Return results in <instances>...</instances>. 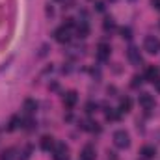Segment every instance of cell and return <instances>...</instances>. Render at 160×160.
Segmentation results:
<instances>
[{
    "label": "cell",
    "instance_id": "7",
    "mask_svg": "<svg viewBox=\"0 0 160 160\" xmlns=\"http://www.w3.org/2000/svg\"><path fill=\"white\" fill-rule=\"evenodd\" d=\"M160 78V69L158 67H155V65H149L147 69H145V80H149V82H157Z\"/></svg>",
    "mask_w": 160,
    "mask_h": 160
},
{
    "label": "cell",
    "instance_id": "4",
    "mask_svg": "<svg viewBox=\"0 0 160 160\" xmlns=\"http://www.w3.org/2000/svg\"><path fill=\"white\" fill-rule=\"evenodd\" d=\"M138 102H140V106H142L145 112H149V110L155 108V97H153L151 93H142L140 99H138Z\"/></svg>",
    "mask_w": 160,
    "mask_h": 160
},
{
    "label": "cell",
    "instance_id": "6",
    "mask_svg": "<svg viewBox=\"0 0 160 160\" xmlns=\"http://www.w3.org/2000/svg\"><path fill=\"white\" fill-rule=\"evenodd\" d=\"M127 56H128V60H130L134 65H140V63H142V56H140V50H138L136 47H128Z\"/></svg>",
    "mask_w": 160,
    "mask_h": 160
},
{
    "label": "cell",
    "instance_id": "17",
    "mask_svg": "<svg viewBox=\"0 0 160 160\" xmlns=\"http://www.w3.org/2000/svg\"><path fill=\"white\" fill-rule=\"evenodd\" d=\"M0 160H15V151H13V149H6V151L0 155Z\"/></svg>",
    "mask_w": 160,
    "mask_h": 160
},
{
    "label": "cell",
    "instance_id": "15",
    "mask_svg": "<svg viewBox=\"0 0 160 160\" xmlns=\"http://www.w3.org/2000/svg\"><path fill=\"white\" fill-rule=\"evenodd\" d=\"M130 106H132V101H130L128 97L121 99V102H119V112H128V110H130Z\"/></svg>",
    "mask_w": 160,
    "mask_h": 160
},
{
    "label": "cell",
    "instance_id": "9",
    "mask_svg": "<svg viewBox=\"0 0 160 160\" xmlns=\"http://www.w3.org/2000/svg\"><path fill=\"white\" fill-rule=\"evenodd\" d=\"M77 101H78L77 91H69V93H65V97H63V102H65V106H69V108H73V106L77 104Z\"/></svg>",
    "mask_w": 160,
    "mask_h": 160
},
{
    "label": "cell",
    "instance_id": "13",
    "mask_svg": "<svg viewBox=\"0 0 160 160\" xmlns=\"http://www.w3.org/2000/svg\"><path fill=\"white\" fill-rule=\"evenodd\" d=\"M36 108H38V102H36V101H32V99H26V101H24V110H26V114H34Z\"/></svg>",
    "mask_w": 160,
    "mask_h": 160
},
{
    "label": "cell",
    "instance_id": "22",
    "mask_svg": "<svg viewBox=\"0 0 160 160\" xmlns=\"http://www.w3.org/2000/svg\"><path fill=\"white\" fill-rule=\"evenodd\" d=\"M97 9H99V11H102V9H104V6H102V2H97Z\"/></svg>",
    "mask_w": 160,
    "mask_h": 160
},
{
    "label": "cell",
    "instance_id": "2",
    "mask_svg": "<svg viewBox=\"0 0 160 160\" xmlns=\"http://www.w3.org/2000/svg\"><path fill=\"white\" fill-rule=\"evenodd\" d=\"M112 138H114V145H116V147H119V149H125V147H128V145H130L128 132H125V130H116Z\"/></svg>",
    "mask_w": 160,
    "mask_h": 160
},
{
    "label": "cell",
    "instance_id": "20",
    "mask_svg": "<svg viewBox=\"0 0 160 160\" xmlns=\"http://www.w3.org/2000/svg\"><path fill=\"white\" fill-rule=\"evenodd\" d=\"M134 82H132V86H134V88H136V86H138V84H142V78H140V77H134Z\"/></svg>",
    "mask_w": 160,
    "mask_h": 160
},
{
    "label": "cell",
    "instance_id": "8",
    "mask_svg": "<svg viewBox=\"0 0 160 160\" xmlns=\"http://www.w3.org/2000/svg\"><path fill=\"white\" fill-rule=\"evenodd\" d=\"M95 149L91 147V145H86L84 149H82V153H80V158L82 160H95Z\"/></svg>",
    "mask_w": 160,
    "mask_h": 160
},
{
    "label": "cell",
    "instance_id": "18",
    "mask_svg": "<svg viewBox=\"0 0 160 160\" xmlns=\"http://www.w3.org/2000/svg\"><path fill=\"white\" fill-rule=\"evenodd\" d=\"M114 28H116L114 21H112V19H106V21H104V30H114Z\"/></svg>",
    "mask_w": 160,
    "mask_h": 160
},
{
    "label": "cell",
    "instance_id": "21",
    "mask_svg": "<svg viewBox=\"0 0 160 160\" xmlns=\"http://www.w3.org/2000/svg\"><path fill=\"white\" fill-rule=\"evenodd\" d=\"M153 6H155V8L160 11V0H153Z\"/></svg>",
    "mask_w": 160,
    "mask_h": 160
},
{
    "label": "cell",
    "instance_id": "23",
    "mask_svg": "<svg viewBox=\"0 0 160 160\" xmlns=\"http://www.w3.org/2000/svg\"><path fill=\"white\" fill-rule=\"evenodd\" d=\"M155 84H157V89H158V91H160V78L157 80V82H155Z\"/></svg>",
    "mask_w": 160,
    "mask_h": 160
},
{
    "label": "cell",
    "instance_id": "16",
    "mask_svg": "<svg viewBox=\"0 0 160 160\" xmlns=\"http://www.w3.org/2000/svg\"><path fill=\"white\" fill-rule=\"evenodd\" d=\"M21 123H22V119H21L19 116L11 118V119H9V123H8V130H15V128H17V127H19Z\"/></svg>",
    "mask_w": 160,
    "mask_h": 160
},
{
    "label": "cell",
    "instance_id": "12",
    "mask_svg": "<svg viewBox=\"0 0 160 160\" xmlns=\"http://www.w3.org/2000/svg\"><path fill=\"white\" fill-rule=\"evenodd\" d=\"M41 147H43L45 151H50V149L54 147V138H52V136H43V138H41Z\"/></svg>",
    "mask_w": 160,
    "mask_h": 160
},
{
    "label": "cell",
    "instance_id": "1",
    "mask_svg": "<svg viewBox=\"0 0 160 160\" xmlns=\"http://www.w3.org/2000/svg\"><path fill=\"white\" fill-rule=\"evenodd\" d=\"M143 50L149 54H158L160 52V39L155 36H147L143 39Z\"/></svg>",
    "mask_w": 160,
    "mask_h": 160
},
{
    "label": "cell",
    "instance_id": "14",
    "mask_svg": "<svg viewBox=\"0 0 160 160\" xmlns=\"http://www.w3.org/2000/svg\"><path fill=\"white\" fill-rule=\"evenodd\" d=\"M88 32H89L88 22H80L78 26H77V34H78V38H86V36H88Z\"/></svg>",
    "mask_w": 160,
    "mask_h": 160
},
{
    "label": "cell",
    "instance_id": "10",
    "mask_svg": "<svg viewBox=\"0 0 160 160\" xmlns=\"http://www.w3.org/2000/svg\"><path fill=\"white\" fill-rule=\"evenodd\" d=\"M140 155H142L143 158H153V157L157 155V149H155V145H143L142 151H140Z\"/></svg>",
    "mask_w": 160,
    "mask_h": 160
},
{
    "label": "cell",
    "instance_id": "11",
    "mask_svg": "<svg viewBox=\"0 0 160 160\" xmlns=\"http://www.w3.org/2000/svg\"><path fill=\"white\" fill-rule=\"evenodd\" d=\"M97 56H99V60H106L110 56V47L104 45V43H101L99 48H97Z\"/></svg>",
    "mask_w": 160,
    "mask_h": 160
},
{
    "label": "cell",
    "instance_id": "24",
    "mask_svg": "<svg viewBox=\"0 0 160 160\" xmlns=\"http://www.w3.org/2000/svg\"><path fill=\"white\" fill-rule=\"evenodd\" d=\"M110 2H114V0H110Z\"/></svg>",
    "mask_w": 160,
    "mask_h": 160
},
{
    "label": "cell",
    "instance_id": "3",
    "mask_svg": "<svg viewBox=\"0 0 160 160\" xmlns=\"http://www.w3.org/2000/svg\"><path fill=\"white\" fill-rule=\"evenodd\" d=\"M52 158L54 160H69V149L65 143H56L52 147Z\"/></svg>",
    "mask_w": 160,
    "mask_h": 160
},
{
    "label": "cell",
    "instance_id": "19",
    "mask_svg": "<svg viewBox=\"0 0 160 160\" xmlns=\"http://www.w3.org/2000/svg\"><path fill=\"white\" fill-rule=\"evenodd\" d=\"M121 34H123V38H127V39H130V38H132V36H130V34H132V32H130V28H121Z\"/></svg>",
    "mask_w": 160,
    "mask_h": 160
},
{
    "label": "cell",
    "instance_id": "5",
    "mask_svg": "<svg viewBox=\"0 0 160 160\" xmlns=\"http://www.w3.org/2000/svg\"><path fill=\"white\" fill-rule=\"evenodd\" d=\"M54 39L58 41V43H67V41L71 39V28H67L65 24L60 26V28L54 32Z\"/></svg>",
    "mask_w": 160,
    "mask_h": 160
}]
</instances>
